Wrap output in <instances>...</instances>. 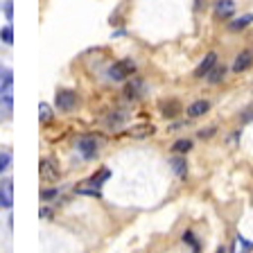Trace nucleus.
<instances>
[{"label": "nucleus", "instance_id": "1", "mask_svg": "<svg viewBox=\"0 0 253 253\" xmlns=\"http://www.w3.org/2000/svg\"><path fill=\"white\" fill-rule=\"evenodd\" d=\"M111 176V172L109 169H100L97 174H93L90 179H86L84 183H79L77 185V192L79 195H90V197H100V192H102V183H104L106 179Z\"/></svg>", "mask_w": 253, "mask_h": 253}, {"label": "nucleus", "instance_id": "2", "mask_svg": "<svg viewBox=\"0 0 253 253\" xmlns=\"http://www.w3.org/2000/svg\"><path fill=\"white\" fill-rule=\"evenodd\" d=\"M136 73V63L131 59H122V61H116L109 68V77L116 79V82H122V79H129Z\"/></svg>", "mask_w": 253, "mask_h": 253}, {"label": "nucleus", "instance_id": "3", "mask_svg": "<svg viewBox=\"0 0 253 253\" xmlns=\"http://www.w3.org/2000/svg\"><path fill=\"white\" fill-rule=\"evenodd\" d=\"M54 104L61 111H73L75 106H77V93H75V90H59Z\"/></svg>", "mask_w": 253, "mask_h": 253}, {"label": "nucleus", "instance_id": "4", "mask_svg": "<svg viewBox=\"0 0 253 253\" xmlns=\"http://www.w3.org/2000/svg\"><path fill=\"white\" fill-rule=\"evenodd\" d=\"M77 149L82 152L84 158H93L97 154V138L95 136H82L77 142Z\"/></svg>", "mask_w": 253, "mask_h": 253}, {"label": "nucleus", "instance_id": "5", "mask_svg": "<svg viewBox=\"0 0 253 253\" xmlns=\"http://www.w3.org/2000/svg\"><path fill=\"white\" fill-rule=\"evenodd\" d=\"M215 66H217V52H208V54L204 57V61L197 66L195 77H208V73H211Z\"/></svg>", "mask_w": 253, "mask_h": 253}, {"label": "nucleus", "instance_id": "6", "mask_svg": "<svg viewBox=\"0 0 253 253\" xmlns=\"http://www.w3.org/2000/svg\"><path fill=\"white\" fill-rule=\"evenodd\" d=\"M251 63H253V52L251 50H242L233 61V73H244L247 68H251Z\"/></svg>", "mask_w": 253, "mask_h": 253}, {"label": "nucleus", "instance_id": "7", "mask_svg": "<svg viewBox=\"0 0 253 253\" xmlns=\"http://www.w3.org/2000/svg\"><path fill=\"white\" fill-rule=\"evenodd\" d=\"M39 172H41V179L43 181H54V179H57V163H54V161H50V158H43Z\"/></svg>", "mask_w": 253, "mask_h": 253}, {"label": "nucleus", "instance_id": "8", "mask_svg": "<svg viewBox=\"0 0 253 253\" xmlns=\"http://www.w3.org/2000/svg\"><path fill=\"white\" fill-rule=\"evenodd\" d=\"M235 11V0H217L215 2V16L217 18H228Z\"/></svg>", "mask_w": 253, "mask_h": 253}, {"label": "nucleus", "instance_id": "9", "mask_svg": "<svg viewBox=\"0 0 253 253\" xmlns=\"http://www.w3.org/2000/svg\"><path fill=\"white\" fill-rule=\"evenodd\" d=\"M208 111H211V102L208 100H197L188 106V116L190 118H201V116H206Z\"/></svg>", "mask_w": 253, "mask_h": 253}, {"label": "nucleus", "instance_id": "10", "mask_svg": "<svg viewBox=\"0 0 253 253\" xmlns=\"http://www.w3.org/2000/svg\"><path fill=\"white\" fill-rule=\"evenodd\" d=\"M14 204V195H11V181H5L0 185V206L2 208H9Z\"/></svg>", "mask_w": 253, "mask_h": 253}, {"label": "nucleus", "instance_id": "11", "mask_svg": "<svg viewBox=\"0 0 253 253\" xmlns=\"http://www.w3.org/2000/svg\"><path fill=\"white\" fill-rule=\"evenodd\" d=\"M169 165H172L174 174H176V176H181V179H183L185 174H188V163H185L183 156H174L172 161H169Z\"/></svg>", "mask_w": 253, "mask_h": 253}, {"label": "nucleus", "instance_id": "12", "mask_svg": "<svg viewBox=\"0 0 253 253\" xmlns=\"http://www.w3.org/2000/svg\"><path fill=\"white\" fill-rule=\"evenodd\" d=\"M11 84H14L11 70H5L0 75V95H11Z\"/></svg>", "mask_w": 253, "mask_h": 253}, {"label": "nucleus", "instance_id": "13", "mask_svg": "<svg viewBox=\"0 0 253 253\" xmlns=\"http://www.w3.org/2000/svg\"><path fill=\"white\" fill-rule=\"evenodd\" d=\"M140 88H142V84L138 82V79L129 82V84H126V88H125V97H126V100H138V97H140Z\"/></svg>", "mask_w": 253, "mask_h": 253}, {"label": "nucleus", "instance_id": "14", "mask_svg": "<svg viewBox=\"0 0 253 253\" xmlns=\"http://www.w3.org/2000/svg\"><path fill=\"white\" fill-rule=\"evenodd\" d=\"M251 23H253V14H244V16H240V18H235V21L228 25V30L240 32V30H244L247 25H251Z\"/></svg>", "mask_w": 253, "mask_h": 253}, {"label": "nucleus", "instance_id": "15", "mask_svg": "<svg viewBox=\"0 0 253 253\" xmlns=\"http://www.w3.org/2000/svg\"><path fill=\"white\" fill-rule=\"evenodd\" d=\"M161 109H163V116H168V118H174L176 113H179V102L176 100H168V102H163L161 104Z\"/></svg>", "mask_w": 253, "mask_h": 253}, {"label": "nucleus", "instance_id": "16", "mask_svg": "<svg viewBox=\"0 0 253 253\" xmlns=\"http://www.w3.org/2000/svg\"><path fill=\"white\" fill-rule=\"evenodd\" d=\"M190 149H192V142L185 140V138H183V140H176L172 145V152L174 154H185V152H190Z\"/></svg>", "mask_w": 253, "mask_h": 253}, {"label": "nucleus", "instance_id": "17", "mask_svg": "<svg viewBox=\"0 0 253 253\" xmlns=\"http://www.w3.org/2000/svg\"><path fill=\"white\" fill-rule=\"evenodd\" d=\"M221 79H224V68L217 63L215 68L208 73V82H211V84H217V82H221Z\"/></svg>", "mask_w": 253, "mask_h": 253}, {"label": "nucleus", "instance_id": "18", "mask_svg": "<svg viewBox=\"0 0 253 253\" xmlns=\"http://www.w3.org/2000/svg\"><path fill=\"white\" fill-rule=\"evenodd\" d=\"M0 39H2L7 45H11V43H14V30H11V25H7V27H2V30H0Z\"/></svg>", "mask_w": 253, "mask_h": 253}, {"label": "nucleus", "instance_id": "19", "mask_svg": "<svg viewBox=\"0 0 253 253\" xmlns=\"http://www.w3.org/2000/svg\"><path fill=\"white\" fill-rule=\"evenodd\" d=\"M133 136H152L154 133V126L152 125H145V129H133Z\"/></svg>", "mask_w": 253, "mask_h": 253}, {"label": "nucleus", "instance_id": "20", "mask_svg": "<svg viewBox=\"0 0 253 253\" xmlns=\"http://www.w3.org/2000/svg\"><path fill=\"white\" fill-rule=\"evenodd\" d=\"M57 195H59V190L57 188H50V190H43V192H41V199L43 201H50V199H54Z\"/></svg>", "mask_w": 253, "mask_h": 253}, {"label": "nucleus", "instance_id": "21", "mask_svg": "<svg viewBox=\"0 0 253 253\" xmlns=\"http://www.w3.org/2000/svg\"><path fill=\"white\" fill-rule=\"evenodd\" d=\"M39 111H41V113H39V116H41V120L45 122L47 118H50V106H47L45 102H41V106H39Z\"/></svg>", "mask_w": 253, "mask_h": 253}, {"label": "nucleus", "instance_id": "22", "mask_svg": "<svg viewBox=\"0 0 253 253\" xmlns=\"http://www.w3.org/2000/svg\"><path fill=\"white\" fill-rule=\"evenodd\" d=\"M9 161H11V156H9V154H0V172H2V169H7V165H9Z\"/></svg>", "mask_w": 253, "mask_h": 253}, {"label": "nucleus", "instance_id": "23", "mask_svg": "<svg viewBox=\"0 0 253 253\" xmlns=\"http://www.w3.org/2000/svg\"><path fill=\"white\" fill-rule=\"evenodd\" d=\"M183 240H185V242H188V244H192V247H195V251H199V244L195 242V237H192V233H185V237H183Z\"/></svg>", "mask_w": 253, "mask_h": 253}, {"label": "nucleus", "instance_id": "24", "mask_svg": "<svg viewBox=\"0 0 253 253\" xmlns=\"http://www.w3.org/2000/svg\"><path fill=\"white\" fill-rule=\"evenodd\" d=\"M5 11H7V18H11V0H7V5H5Z\"/></svg>", "mask_w": 253, "mask_h": 253}, {"label": "nucleus", "instance_id": "25", "mask_svg": "<svg viewBox=\"0 0 253 253\" xmlns=\"http://www.w3.org/2000/svg\"><path fill=\"white\" fill-rule=\"evenodd\" d=\"M50 215H52V212L47 211V208H43V211H41V217H43V219H47V217H50Z\"/></svg>", "mask_w": 253, "mask_h": 253}, {"label": "nucleus", "instance_id": "26", "mask_svg": "<svg viewBox=\"0 0 253 253\" xmlns=\"http://www.w3.org/2000/svg\"><path fill=\"white\" fill-rule=\"evenodd\" d=\"M217 253H226V251H224V249H221V247H219V249H217Z\"/></svg>", "mask_w": 253, "mask_h": 253}]
</instances>
